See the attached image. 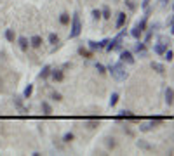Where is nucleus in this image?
<instances>
[{"instance_id":"10","label":"nucleus","mask_w":174,"mask_h":156,"mask_svg":"<svg viewBox=\"0 0 174 156\" xmlns=\"http://www.w3.org/2000/svg\"><path fill=\"white\" fill-rule=\"evenodd\" d=\"M30 43H31V47H35V49H38L42 45V38L38 35H35V36H31V40H30Z\"/></svg>"},{"instance_id":"5","label":"nucleus","mask_w":174,"mask_h":156,"mask_svg":"<svg viewBox=\"0 0 174 156\" xmlns=\"http://www.w3.org/2000/svg\"><path fill=\"white\" fill-rule=\"evenodd\" d=\"M106 43H108V38L106 40H101V42H94V40H90L89 42V49L90 50H101L106 47Z\"/></svg>"},{"instance_id":"31","label":"nucleus","mask_w":174,"mask_h":156,"mask_svg":"<svg viewBox=\"0 0 174 156\" xmlns=\"http://www.w3.org/2000/svg\"><path fill=\"white\" fill-rule=\"evenodd\" d=\"M52 99L54 101H63V95L59 92H52Z\"/></svg>"},{"instance_id":"11","label":"nucleus","mask_w":174,"mask_h":156,"mask_svg":"<svg viewBox=\"0 0 174 156\" xmlns=\"http://www.w3.org/2000/svg\"><path fill=\"white\" fill-rule=\"evenodd\" d=\"M152 70L153 71H157V73H166V68H164V64H160V63H152Z\"/></svg>"},{"instance_id":"30","label":"nucleus","mask_w":174,"mask_h":156,"mask_svg":"<svg viewBox=\"0 0 174 156\" xmlns=\"http://www.w3.org/2000/svg\"><path fill=\"white\" fill-rule=\"evenodd\" d=\"M125 5H127V7L131 9V11H134V9H136V4H134L132 0H125Z\"/></svg>"},{"instance_id":"27","label":"nucleus","mask_w":174,"mask_h":156,"mask_svg":"<svg viewBox=\"0 0 174 156\" xmlns=\"http://www.w3.org/2000/svg\"><path fill=\"white\" fill-rule=\"evenodd\" d=\"M63 141H64V142H71V141H73V134H71V132H68V134H64V137H63Z\"/></svg>"},{"instance_id":"12","label":"nucleus","mask_w":174,"mask_h":156,"mask_svg":"<svg viewBox=\"0 0 174 156\" xmlns=\"http://www.w3.org/2000/svg\"><path fill=\"white\" fill-rule=\"evenodd\" d=\"M125 24V12H120L117 17V28H122Z\"/></svg>"},{"instance_id":"21","label":"nucleus","mask_w":174,"mask_h":156,"mask_svg":"<svg viewBox=\"0 0 174 156\" xmlns=\"http://www.w3.org/2000/svg\"><path fill=\"white\" fill-rule=\"evenodd\" d=\"M31 94H33V85H28L26 89H25V92H23V97H26V99H28Z\"/></svg>"},{"instance_id":"8","label":"nucleus","mask_w":174,"mask_h":156,"mask_svg":"<svg viewBox=\"0 0 174 156\" xmlns=\"http://www.w3.org/2000/svg\"><path fill=\"white\" fill-rule=\"evenodd\" d=\"M172 97H174L172 87H167V90H166V102H167V106H172Z\"/></svg>"},{"instance_id":"14","label":"nucleus","mask_w":174,"mask_h":156,"mask_svg":"<svg viewBox=\"0 0 174 156\" xmlns=\"http://www.w3.org/2000/svg\"><path fill=\"white\" fill-rule=\"evenodd\" d=\"M14 104H16V106L19 108V111H21V113H28V109H26L25 106H23V104H21V99H19V97H14Z\"/></svg>"},{"instance_id":"34","label":"nucleus","mask_w":174,"mask_h":156,"mask_svg":"<svg viewBox=\"0 0 174 156\" xmlns=\"http://www.w3.org/2000/svg\"><path fill=\"white\" fill-rule=\"evenodd\" d=\"M124 132H125V134H127V135H131V137H132V135H134V132H132V130H131V128H129V127H124Z\"/></svg>"},{"instance_id":"18","label":"nucleus","mask_w":174,"mask_h":156,"mask_svg":"<svg viewBox=\"0 0 174 156\" xmlns=\"http://www.w3.org/2000/svg\"><path fill=\"white\" fill-rule=\"evenodd\" d=\"M166 49H167V47L164 45V43H157V45H155V52H157V54H160V56L166 52Z\"/></svg>"},{"instance_id":"32","label":"nucleus","mask_w":174,"mask_h":156,"mask_svg":"<svg viewBox=\"0 0 174 156\" xmlns=\"http://www.w3.org/2000/svg\"><path fill=\"white\" fill-rule=\"evenodd\" d=\"M92 17H94V19H99V17H101V11L94 9V11H92Z\"/></svg>"},{"instance_id":"26","label":"nucleus","mask_w":174,"mask_h":156,"mask_svg":"<svg viewBox=\"0 0 174 156\" xmlns=\"http://www.w3.org/2000/svg\"><path fill=\"white\" fill-rule=\"evenodd\" d=\"M101 17H104V19H110L111 16H110V9L108 7H104L103 9V12H101Z\"/></svg>"},{"instance_id":"2","label":"nucleus","mask_w":174,"mask_h":156,"mask_svg":"<svg viewBox=\"0 0 174 156\" xmlns=\"http://www.w3.org/2000/svg\"><path fill=\"white\" fill-rule=\"evenodd\" d=\"M80 31H82L80 16H78V12H75V14H73V17H71V31H70V38L78 36V35H80Z\"/></svg>"},{"instance_id":"17","label":"nucleus","mask_w":174,"mask_h":156,"mask_svg":"<svg viewBox=\"0 0 174 156\" xmlns=\"http://www.w3.org/2000/svg\"><path fill=\"white\" fill-rule=\"evenodd\" d=\"M78 54L82 57H92V50H87V49H84V47H80V49H78Z\"/></svg>"},{"instance_id":"29","label":"nucleus","mask_w":174,"mask_h":156,"mask_svg":"<svg viewBox=\"0 0 174 156\" xmlns=\"http://www.w3.org/2000/svg\"><path fill=\"white\" fill-rule=\"evenodd\" d=\"M160 43H164V45L167 47V45L171 43V38H167V36H164V35H162V36H160Z\"/></svg>"},{"instance_id":"13","label":"nucleus","mask_w":174,"mask_h":156,"mask_svg":"<svg viewBox=\"0 0 174 156\" xmlns=\"http://www.w3.org/2000/svg\"><path fill=\"white\" fill-rule=\"evenodd\" d=\"M106 146L110 149H115L117 148V139H113V137H106Z\"/></svg>"},{"instance_id":"3","label":"nucleus","mask_w":174,"mask_h":156,"mask_svg":"<svg viewBox=\"0 0 174 156\" xmlns=\"http://www.w3.org/2000/svg\"><path fill=\"white\" fill-rule=\"evenodd\" d=\"M120 61L127 64H134V57H132V52L129 50H120Z\"/></svg>"},{"instance_id":"15","label":"nucleus","mask_w":174,"mask_h":156,"mask_svg":"<svg viewBox=\"0 0 174 156\" xmlns=\"http://www.w3.org/2000/svg\"><path fill=\"white\" fill-rule=\"evenodd\" d=\"M42 109H44V114H52V108H51V104L49 102H42Z\"/></svg>"},{"instance_id":"25","label":"nucleus","mask_w":174,"mask_h":156,"mask_svg":"<svg viewBox=\"0 0 174 156\" xmlns=\"http://www.w3.org/2000/svg\"><path fill=\"white\" fill-rule=\"evenodd\" d=\"M49 42L52 43V45H56V43L59 42V38H57V35H54V33H51V35H49Z\"/></svg>"},{"instance_id":"6","label":"nucleus","mask_w":174,"mask_h":156,"mask_svg":"<svg viewBox=\"0 0 174 156\" xmlns=\"http://www.w3.org/2000/svg\"><path fill=\"white\" fill-rule=\"evenodd\" d=\"M51 76H52V80L54 82H63V78H64V73H63V70H51Z\"/></svg>"},{"instance_id":"36","label":"nucleus","mask_w":174,"mask_h":156,"mask_svg":"<svg viewBox=\"0 0 174 156\" xmlns=\"http://www.w3.org/2000/svg\"><path fill=\"white\" fill-rule=\"evenodd\" d=\"M141 5H143V7H148V5H150V0H143V4H141Z\"/></svg>"},{"instance_id":"1","label":"nucleus","mask_w":174,"mask_h":156,"mask_svg":"<svg viewBox=\"0 0 174 156\" xmlns=\"http://www.w3.org/2000/svg\"><path fill=\"white\" fill-rule=\"evenodd\" d=\"M108 71L111 73V76L115 78L117 82H124V80H127V76H129V73H127V70L124 68V63H122V61H120V63H115V64H110Z\"/></svg>"},{"instance_id":"19","label":"nucleus","mask_w":174,"mask_h":156,"mask_svg":"<svg viewBox=\"0 0 174 156\" xmlns=\"http://www.w3.org/2000/svg\"><path fill=\"white\" fill-rule=\"evenodd\" d=\"M28 45H30V43H28V40L25 38V36H21V38H19V47L23 50H28Z\"/></svg>"},{"instance_id":"24","label":"nucleus","mask_w":174,"mask_h":156,"mask_svg":"<svg viewBox=\"0 0 174 156\" xmlns=\"http://www.w3.org/2000/svg\"><path fill=\"white\" fill-rule=\"evenodd\" d=\"M5 38L9 40V42H14V31L12 30H7L5 31Z\"/></svg>"},{"instance_id":"28","label":"nucleus","mask_w":174,"mask_h":156,"mask_svg":"<svg viewBox=\"0 0 174 156\" xmlns=\"http://www.w3.org/2000/svg\"><path fill=\"white\" fill-rule=\"evenodd\" d=\"M87 125H89V128H96L97 125H99V120H89Z\"/></svg>"},{"instance_id":"9","label":"nucleus","mask_w":174,"mask_h":156,"mask_svg":"<svg viewBox=\"0 0 174 156\" xmlns=\"http://www.w3.org/2000/svg\"><path fill=\"white\" fill-rule=\"evenodd\" d=\"M136 146H138L139 149H145V151H153V149H155V148L152 146V144H148V142L141 141V139H139V141L136 142Z\"/></svg>"},{"instance_id":"4","label":"nucleus","mask_w":174,"mask_h":156,"mask_svg":"<svg viewBox=\"0 0 174 156\" xmlns=\"http://www.w3.org/2000/svg\"><path fill=\"white\" fill-rule=\"evenodd\" d=\"M134 52H138L139 57H146V56H148V50H146V43L138 42L136 45H134Z\"/></svg>"},{"instance_id":"35","label":"nucleus","mask_w":174,"mask_h":156,"mask_svg":"<svg viewBox=\"0 0 174 156\" xmlns=\"http://www.w3.org/2000/svg\"><path fill=\"white\" fill-rule=\"evenodd\" d=\"M169 2H171V0H160V7H167Z\"/></svg>"},{"instance_id":"20","label":"nucleus","mask_w":174,"mask_h":156,"mask_svg":"<svg viewBox=\"0 0 174 156\" xmlns=\"http://www.w3.org/2000/svg\"><path fill=\"white\" fill-rule=\"evenodd\" d=\"M59 21H61V24H70V16L66 14V12H63V14L59 16Z\"/></svg>"},{"instance_id":"33","label":"nucleus","mask_w":174,"mask_h":156,"mask_svg":"<svg viewBox=\"0 0 174 156\" xmlns=\"http://www.w3.org/2000/svg\"><path fill=\"white\" fill-rule=\"evenodd\" d=\"M96 70H97V73H101V75H103V73H104V66H103V64H99V63H96Z\"/></svg>"},{"instance_id":"22","label":"nucleus","mask_w":174,"mask_h":156,"mask_svg":"<svg viewBox=\"0 0 174 156\" xmlns=\"http://www.w3.org/2000/svg\"><path fill=\"white\" fill-rule=\"evenodd\" d=\"M117 102H118V94H117V92H113V94H111V97H110V106L113 108L115 104H117Z\"/></svg>"},{"instance_id":"23","label":"nucleus","mask_w":174,"mask_h":156,"mask_svg":"<svg viewBox=\"0 0 174 156\" xmlns=\"http://www.w3.org/2000/svg\"><path fill=\"white\" fill-rule=\"evenodd\" d=\"M162 56H164V59H166V61H172V50H171V49L167 50L166 49V52H164Z\"/></svg>"},{"instance_id":"16","label":"nucleus","mask_w":174,"mask_h":156,"mask_svg":"<svg viewBox=\"0 0 174 156\" xmlns=\"http://www.w3.org/2000/svg\"><path fill=\"white\" fill-rule=\"evenodd\" d=\"M49 75H51V66H44V68H42V71H40V75H38V76H40V78H47Z\"/></svg>"},{"instance_id":"7","label":"nucleus","mask_w":174,"mask_h":156,"mask_svg":"<svg viewBox=\"0 0 174 156\" xmlns=\"http://www.w3.org/2000/svg\"><path fill=\"white\" fill-rule=\"evenodd\" d=\"M117 120H136V116L131 111H120L117 116Z\"/></svg>"}]
</instances>
